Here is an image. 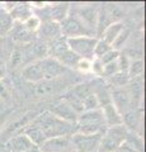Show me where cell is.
<instances>
[{
	"label": "cell",
	"mask_w": 146,
	"mask_h": 152,
	"mask_svg": "<svg viewBox=\"0 0 146 152\" xmlns=\"http://www.w3.org/2000/svg\"><path fill=\"white\" fill-rule=\"evenodd\" d=\"M34 126L40 127L45 133L46 138H55V137H66L71 132V123L59 119L52 113L46 112L36 118L33 123Z\"/></svg>",
	"instance_id": "6da1fadb"
},
{
	"label": "cell",
	"mask_w": 146,
	"mask_h": 152,
	"mask_svg": "<svg viewBox=\"0 0 146 152\" xmlns=\"http://www.w3.org/2000/svg\"><path fill=\"white\" fill-rule=\"evenodd\" d=\"M127 129L125 126L107 128L102 134V138L98 146V152H116L126 142Z\"/></svg>",
	"instance_id": "7a4b0ae2"
},
{
	"label": "cell",
	"mask_w": 146,
	"mask_h": 152,
	"mask_svg": "<svg viewBox=\"0 0 146 152\" xmlns=\"http://www.w3.org/2000/svg\"><path fill=\"white\" fill-rule=\"evenodd\" d=\"M69 50L74 52L80 58L87 60H94V47L97 45L98 38L89 37V36H81V37H74V38H66Z\"/></svg>",
	"instance_id": "3957f363"
},
{
	"label": "cell",
	"mask_w": 146,
	"mask_h": 152,
	"mask_svg": "<svg viewBox=\"0 0 146 152\" xmlns=\"http://www.w3.org/2000/svg\"><path fill=\"white\" fill-rule=\"evenodd\" d=\"M61 26V36L65 38H74V37H81L89 36L93 37V32L85 26L81 19L78 15H67L60 23Z\"/></svg>",
	"instance_id": "277c9868"
},
{
	"label": "cell",
	"mask_w": 146,
	"mask_h": 152,
	"mask_svg": "<svg viewBox=\"0 0 146 152\" xmlns=\"http://www.w3.org/2000/svg\"><path fill=\"white\" fill-rule=\"evenodd\" d=\"M102 134L88 136L75 132L71 136V138H70V142H71V145L75 147V150L78 152H94L98 150Z\"/></svg>",
	"instance_id": "5b68a950"
},
{
	"label": "cell",
	"mask_w": 146,
	"mask_h": 152,
	"mask_svg": "<svg viewBox=\"0 0 146 152\" xmlns=\"http://www.w3.org/2000/svg\"><path fill=\"white\" fill-rule=\"evenodd\" d=\"M40 65L42 69V74H43V80H47V81L59 77L66 71V67H64L60 61L54 57H46V58L41 60Z\"/></svg>",
	"instance_id": "8992f818"
},
{
	"label": "cell",
	"mask_w": 146,
	"mask_h": 152,
	"mask_svg": "<svg viewBox=\"0 0 146 152\" xmlns=\"http://www.w3.org/2000/svg\"><path fill=\"white\" fill-rule=\"evenodd\" d=\"M111 102L114 105V108L121 113V115L126 112H128L130 109H134L132 107V99H131L128 90L123 88H114L111 91Z\"/></svg>",
	"instance_id": "52a82bcc"
},
{
	"label": "cell",
	"mask_w": 146,
	"mask_h": 152,
	"mask_svg": "<svg viewBox=\"0 0 146 152\" xmlns=\"http://www.w3.org/2000/svg\"><path fill=\"white\" fill-rule=\"evenodd\" d=\"M7 147L12 152H31V151L38 150L29 141V138L22 132L15 136H12L7 141Z\"/></svg>",
	"instance_id": "ba28073f"
},
{
	"label": "cell",
	"mask_w": 146,
	"mask_h": 152,
	"mask_svg": "<svg viewBox=\"0 0 146 152\" xmlns=\"http://www.w3.org/2000/svg\"><path fill=\"white\" fill-rule=\"evenodd\" d=\"M50 113H52L55 117L59 118V119L65 121L67 123H71V124H75L78 121V114L75 113L74 109L70 107L64 99L61 102L56 103L52 107V109H51Z\"/></svg>",
	"instance_id": "9c48e42d"
},
{
	"label": "cell",
	"mask_w": 146,
	"mask_h": 152,
	"mask_svg": "<svg viewBox=\"0 0 146 152\" xmlns=\"http://www.w3.org/2000/svg\"><path fill=\"white\" fill-rule=\"evenodd\" d=\"M38 33H40L41 38H43L45 41H50V43L52 41L57 39V38L62 37L61 36V26H60V23L52 22V20L42 22L40 29H38Z\"/></svg>",
	"instance_id": "30bf717a"
},
{
	"label": "cell",
	"mask_w": 146,
	"mask_h": 152,
	"mask_svg": "<svg viewBox=\"0 0 146 152\" xmlns=\"http://www.w3.org/2000/svg\"><path fill=\"white\" fill-rule=\"evenodd\" d=\"M70 141L67 137H55L47 138L40 147V152H65L69 148Z\"/></svg>",
	"instance_id": "8fae6325"
},
{
	"label": "cell",
	"mask_w": 146,
	"mask_h": 152,
	"mask_svg": "<svg viewBox=\"0 0 146 152\" xmlns=\"http://www.w3.org/2000/svg\"><path fill=\"white\" fill-rule=\"evenodd\" d=\"M101 109H102L103 118H104V123H106L107 128L123 126L121 113L114 108V105H113L112 103L111 104H107V105H104V107H102Z\"/></svg>",
	"instance_id": "7c38bea8"
},
{
	"label": "cell",
	"mask_w": 146,
	"mask_h": 152,
	"mask_svg": "<svg viewBox=\"0 0 146 152\" xmlns=\"http://www.w3.org/2000/svg\"><path fill=\"white\" fill-rule=\"evenodd\" d=\"M22 77L29 83H41L43 80V74H42L40 61H34V62H31L24 66L22 70Z\"/></svg>",
	"instance_id": "4fadbf2b"
},
{
	"label": "cell",
	"mask_w": 146,
	"mask_h": 152,
	"mask_svg": "<svg viewBox=\"0 0 146 152\" xmlns=\"http://www.w3.org/2000/svg\"><path fill=\"white\" fill-rule=\"evenodd\" d=\"M32 14H33V9L31 8L29 4L26 3H15V5L9 12V15L13 19V22H18V23H23Z\"/></svg>",
	"instance_id": "5bb4252c"
},
{
	"label": "cell",
	"mask_w": 146,
	"mask_h": 152,
	"mask_svg": "<svg viewBox=\"0 0 146 152\" xmlns=\"http://www.w3.org/2000/svg\"><path fill=\"white\" fill-rule=\"evenodd\" d=\"M34 118H36V113H33V112L27 113V114H24V115H23L22 118H19L18 121H15L14 123H12V124L9 126L3 133H4L5 136H8L9 138H10V134H14V133H15V134H18L17 132H18V131L22 132L28 124H29V122L33 121Z\"/></svg>",
	"instance_id": "9a60e30c"
},
{
	"label": "cell",
	"mask_w": 146,
	"mask_h": 152,
	"mask_svg": "<svg viewBox=\"0 0 146 152\" xmlns=\"http://www.w3.org/2000/svg\"><path fill=\"white\" fill-rule=\"evenodd\" d=\"M78 17L85 23V26L93 32V28L95 29L97 20H98V12L94 7H83L80 8Z\"/></svg>",
	"instance_id": "2e32d148"
},
{
	"label": "cell",
	"mask_w": 146,
	"mask_h": 152,
	"mask_svg": "<svg viewBox=\"0 0 146 152\" xmlns=\"http://www.w3.org/2000/svg\"><path fill=\"white\" fill-rule=\"evenodd\" d=\"M123 28H125V26H123V23L122 22H113L106 28L104 31H103L99 39H103L106 43L112 46L113 42L117 39V37L120 36V33L122 32Z\"/></svg>",
	"instance_id": "e0dca14e"
},
{
	"label": "cell",
	"mask_w": 146,
	"mask_h": 152,
	"mask_svg": "<svg viewBox=\"0 0 146 152\" xmlns=\"http://www.w3.org/2000/svg\"><path fill=\"white\" fill-rule=\"evenodd\" d=\"M22 133H24V134L28 137V138H29V141L37 147V148H40V147L43 145V142L47 140L46 136H45V133L42 132L41 128L34 126V124L27 126L22 131Z\"/></svg>",
	"instance_id": "ac0fdd59"
},
{
	"label": "cell",
	"mask_w": 146,
	"mask_h": 152,
	"mask_svg": "<svg viewBox=\"0 0 146 152\" xmlns=\"http://www.w3.org/2000/svg\"><path fill=\"white\" fill-rule=\"evenodd\" d=\"M48 48H50V56L48 57H54V58L59 60L64 53H66L69 51L67 39L65 37H60L57 39L52 41L51 43H48Z\"/></svg>",
	"instance_id": "d6986e66"
},
{
	"label": "cell",
	"mask_w": 146,
	"mask_h": 152,
	"mask_svg": "<svg viewBox=\"0 0 146 152\" xmlns=\"http://www.w3.org/2000/svg\"><path fill=\"white\" fill-rule=\"evenodd\" d=\"M78 124H81V123H102V124H106L104 123V118H103V113L102 109H95V110H87L83 112L78 115Z\"/></svg>",
	"instance_id": "ffe728a7"
},
{
	"label": "cell",
	"mask_w": 146,
	"mask_h": 152,
	"mask_svg": "<svg viewBox=\"0 0 146 152\" xmlns=\"http://www.w3.org/2000/svg\"><path fill=\"white\" fill-rule=\"evenodd\" d=\"M10 34H12L14 41L21 42V43H28V42L32 41L33 33L28 32L26 28L23 27L22 23H19V26H13L12 31H10Z\"/></svg>",
	"instance_id": "44dd1931"
},
{
	"label": "cell",
	"mask_w": 146,
	"mask_h": 152,
	"mask_svg": "<svg viewBox=\"0 0 146 152\" xmlns=\"http://www.w3.org/2000/svg\"><path fill=\"white\" fill-rule=\"evenodd\" d=\"M122 122L126 128L130 129H136L140 123V114L135 110V109H130L128 112L122 114Z\"/></svg>",
	"instance_id": "7402d4cb"
},
{
	"label": "cell",
	"mask_w": 146,
	"mask_h": 152,
	"mask_svg": "<svg viewBox=\"0 0 146 152\" xmlns=\"http://www.w3.org/2000/svg\"><path fill=\"white\" fill-rule=\"evenodd\" d=\"M144 69H145V65H144V61L141 58L131 61L128 70H127V75H128L130 80H135L136 77H139V76L142 75Z\"/></svg>",
	"instance_id": "603a6c76"
},
{
	"label": "cell",
	"mask_w": 146,
	"mask_h": 152,
	"mask_svg": "<svg viewBox=\"0 0 146 152\" xmlns=\"http://www.w3.org/2000/svg\"><path fill=\"white\" fill-rule=\"evenodd\" d=\"M14 26L13 19L9 15V13L1 10L0 12V36H7L10 33Z\"/></svg>",
	"instance_id": "cb8c5ba5"
},
{
	"label": "cell",
	"mask_w": 146,
	"mask_h": 152,
	"mask_svg": "<svg viewBox=\"0 0 146 152\" xmlns=\"http://www.w3.org/2000/svg\"><path fill=\"white\" fill-rule=\"evenodd\" d=\"M79 60H80V57L76 56L74 52H71L70 50L59 58V61L61 62V65H62L64 67H73V69L76 67Z\"/></svg>",
	"instance_id": "d4e9b609"
},
{
	"label": "cell",
	"mask_w": 146,
	"mask_h": 152,
	"mask_svg": "<svg viewBox=\"0 0 146 152\" xmlns=\"http://www.w3.org/2000/svg\"><path fill=\"white\" fill-rule=\"evenodd\" d=\"M32 51H33L34 56L38 58V61L43 60V58H46V57L50 56L48 43H46V42H37V43H33Z\"/></svg>",
	"instance_id": "484cf974"
},
{
	"label": "cell",
	"mask_w": 146,
	"mask_h": 152,
	"mask_svg": "<svg viewBox=\"0 0 146 152\" xmlns=\"http://www.w3.org/2000/svg\"><path fill=\"white\" fill-rule=\"evenodd\" d=\"M83 103V108H84V112L87 110H95V109H101V105L98 103V99L95 96V94L92 93L89 94L88 96H85L81 100Z\"/></svg>",
	"instance_id": "4316f807"
},
{
	"label": "cell",
	"mask_w": 146,
	"mask_h": 152,
	"mask_svg": "<svg viewBox=\"0 0 146 152\" xmlns=\"http://www.w3.org/2000/svg\"><path fill=\"white\" fill-rule=\"evenodd\" d=\"M41 23H42V22L40 20V18L36 17L34 14H32L29 18L26 19V20L22 23V24H23V27H24L28 32L36 33V32H38L40 27H41Z\"/></svg>",
	"instance_id": "83f0119b"
},
{
	"label": "cell",
	"mask_w": 146,
	"mask_h": 152,
	"mask_svg": "<svg viewBox=\"0 0 146 152\" xmlns=\"http://www.w3.org/2000/svg\"><path fill=\"white\" fill-rule=\"evenodd\" d=\"M70 93H71L74 96H76L78 99H80V100H83L84 98L88 96L89 94H92L93 91H92L90 86H89V84L84 83V84H79V85H76V86H75Z\"/></svg>",
	"instance_id": "f1b7e54d"
},
{
	"label": "cell",
	"mask_w": 146,
	"mask_h": 152,
	"mask_svg": "<svg viewBox=\"0 0 146 152\" xmlns=\"http://www.w3.org/2000/svg\"><path fill=\"white\" fill-rule=\"evenodd\" d=\"M111 81L114 85V88H123L130 84L131 80L128 77V75H127V72H117L116 75H113L111 77Z\"/></svg>",
	"instance_id": "f546056e"
},
{
	"label": "cell",
	"mask_w": 146,
	"mask_h": 152,
	"mask_svg": "<svg viewBox=\"0 0 146 152\" xmlns=\"http://www.w3.org/2000/svg\"><path fill=\"white\" fill-rule=\"evenodd\" d=\"M52 90H54V86H52V84H51V81L42 80L41 83H38L36 85L34 91L38 96H45V95H48V94L52 93Z\"/></svg>",
	"instance_id": "4dcf8cb0"
},
{
	"label": "cell",
	"mask_w": 146,
	"mask_h": 152,
	"mask_svg": "<svg viewBox=\"0 0 146 152\" xmlns=\"http://www.w3.org/2000/svg\"><path fill=\"white\" fill-rule=\"evenodd\" d=\"M112 50V46L106 43L103 39H98L97 45L94 47V58H101L103 55H106L108 51Z\"/></svg>",
	"instance_id": "1f68e13d"
},
{
	"label": "cell",
	"mask_w": 146,
	"mask_h": 152,
	"mask_svg": "<svg viewBox=\"0 0 146 152\" xmlns=\"http://www.w3.org/2000/svg\"><path fill=\"white\" fill-rule=\"evenodd\" d=\"M128 36H130V29L125 27L123 29H122V32L120 33V36L117 37V39L113 42L112 48H113V50H116V51H120V48L126 43V41L128 39Z\"/></svg>",
	"instance_id": "d6a6232c"
},
{
	"label": "cell",
	"mask_w": 146,
	"mask_h": 152,
	"mask_svg": "<svg viewBox=\"0 0 146 152\" xmlns=\"http://www.w3.org/2000/svg\"><path fill=\"white\" fill-rule=\"evenodd\" d=\"M118 56H120V51H116V50H111V51H108L106 55H103L101 58H98L102 62V65L104 66L107 64H111V62H114V61H117V58H118Z\"/></svg>",
	"instance_id": "836d02e7"
},
{
	"label": "cell",
	"mask_w": 146,
	"mask_h": 152,
	"mask_svg": "<svg viewBox=\"0 0 146 152\" xmlns=\"http://www.w3.org/2000/svg\"><path fill=\"white\" fill-rule=\"evenodd\" d=\"M117 64H118V69H120V72H127L128 70V66L131 64V60L130 57L127 56L123 52H120V56L117 58Z\"/></svg>",
	"instance_id": "e575fe53"
},
{
	"label": "cell",
	"mask_w": 146,
	"mask_h": 152,
	"mask_svg": "<svg viewBox=\"0 0 146 152\" xmlns=\"http://www.w3.org/2000/svg\"><path fill=\"white\" fill-rule=\"evenodd\" d=\"M117 72H120V69H118V64H117V61H114V62H111V64H107V65L103 66V76L112 77V76L116 75Z\"/></svg>",
	"instance_id": "d590c367"
},
{
	"label": "cell",
	"mask_w": 146,
	"mask_h": 152,
	"mask_svg": "<svg viewBox=\"0 0 146 152\" xmlns=\"http://www.w3.org/2000/svg\"><path fill=\"white\" fill-rule=\"evenodd\" d=\"M23 62V52L21 50H14L10 53V65L12 67H17V66L22 65Z\"/></svg>",
	"instance_id": "8d00e7d4"
},
{
	"label": "cell",
	"mask_w": 146,
	"mask_h": 152,
	"mask_svg": "<svg viewBox=\"0 0 146 152\" xmlns=\"http://www.w3.org/2000/svg\"><path fill=\"white\" fill-rule=\"evenodd\" d=\"M92 61L93 60L80 58L75 69L79 70V71H81V72H90V71H92Z\"/></svg>",
	"instance_id": "74e56055"
},
{
	"label": "cell",
	"mask_w": 146,
	"mask_h": 152,
	"mask_svg": "<svg viewBox=\"0 0 146 152\" xmlns=\"http://www.w3.org/2000/svg\"><path fill=\"white\" fill-rule=\"evenodd\" d=\"M92 72L97 76H103V65L98 58H94L92 61Z\"/></svg>",
	"instance_id": "f35d334b"
},
{
	"label": "cell",
	"mask_w": 146,
	"mask_h": 152,
	"mask_svg": "<svg viewBox=\"0 0 146 152\" xmlns=\"http://www.w3.org/2000/svg\"><path fill=\"white\" fill-rule=\"evenodd\" d=\"M116 152H140V151H137V150H135L134 148V147H131L128 143H126V142H125V143L123 145H122L121 147H120V148L118 150H117Z\"/></svg>",
	"instance_id": "ab89813d"
},
{
	"label": "cell",
	"mask_w": 146,
	"mask_h": 152,
	"mask_svg": "<svg viewBox=\"0 0 146 152\" xmlns=\"http://www.w3.org/2000/svg\"><path fill=\"white\" fill-rule=\"evenodd\" d=\"M5 74H7V65L1 58H0V80L4 79Z\"/></svg>",
	"instance_id": "60d3db41"
},
{
	"label": "cell",
	"mask_w": 146,
	"mask_h": 152,
	"mask_svg": "<svg viewBox=\"0 0 146 152\" xmlns=\"http://www.w3.org/2000/svg\"><path fill=\"white\" fill-rule=\"evenodd\" d=\"M4 121H5V117H4V115H0V132H1V129H3Z\"/></svg>",
	"instance_id": "b9f144b4"
},
{
	"label": "cell",
	"mask_w": 146,
	"mask_h": 152,
	"mask_svg": "<svg viewBox=\"0 0 146 152\" xmlns=\"http://www.w3.org/2000/svg\"><path fill=\"white\" fill-rule=\"evenodd\" d=\"M31 152H40V150H34V151H31Z\"/></svg>",
	"instance_id": "7bdbcfd3"
},
{
	"label": "cell",
	"mask_w": 146,
	"mask_h": 152,
	"mask_svg": "<svg viewBox=\"0 0 146 152\" xmlns=\"http://www.w3.org/2000/svg\"><path fill=\"white\" fill-rule=\"evenodd\" d=\"M94 152H98V151H94Z\"/></svg>",
	"instance_id": "ee69618b"
}]
</instances>
